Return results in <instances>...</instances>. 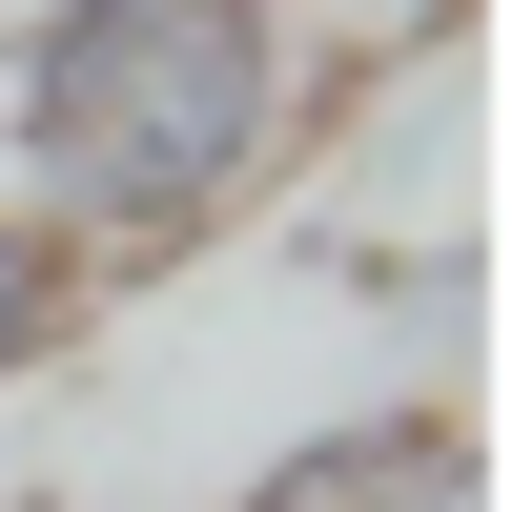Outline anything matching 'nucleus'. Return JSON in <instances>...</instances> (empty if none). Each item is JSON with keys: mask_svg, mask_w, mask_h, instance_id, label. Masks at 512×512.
Here are the masks:
<instances>
[{"mask_svg": "<svg viewBox=\"0 0 512 512\" xmlns=\"http://www.w3.org/2000/svg\"><path fill=\"white\" fill-rule=\"evenodd\" d=\"M451 512H472V492H451Z\"/></svg>", "mask_w": 512, "mask_h": 512, "instance_id": "39448f33", "label": "nucleus"}, {"mask_svg": "<svg viewBox=\"0 0 512 512\" xmlns=\"http://www.w3.org/2000/svg\"><path fill=\"white\" fill-rule=\"evenodd\" d=\"M82 308H103V287H82V267H62V246H41V226H21V205H0V390H41V369H62V349H82Z\"/></svg>", "mask_w": 512, "mask_h": 512, "instance_id": "7ed1b4c3", "label": "nucleus"}, {"mask_svg": "<svg viewBox=\"0 0 512 512\" xmlns=\"http://www.w3.org/2000/svg\"><path fill=\"white\" fill-rule=\"evenodd\" d=\"M0 512H62V492H0Z\"/></svg>", "mask_w": 512, "mask_h": 512, "instance_id": "20e7f679", "label": "nucleus"}, {"mask_svg": "<svg viewBox=\"0 0 512 512\" xmlns=\"http://www.w3.org/2000/svg\"><path fill=\"white\" fill-rule=\"evenodd\" d=\"M451 492H472V431H451L431 390H390V410H349V431L267 451L226 512H451Z\"/></svg>", "mask_w": 512, "mask_h": 512, "instance_id": "f03ea898", "label": "nucleus"}, {"mask_svg": "<svg viewBox=\"0 0 512 512\" xmlns=\"http://www.w3.org/2000/svg\"><path fill=\"white\" fill-rule=\"evenodd\" d=\"M308 0H21L0 21V205L82 287L185 267L308 164Z\"/></svg>", "mask_w": 512, "mask_h": 512, "instance_id": "f257e3e1", "label": "nucleus"}]
</instances>
